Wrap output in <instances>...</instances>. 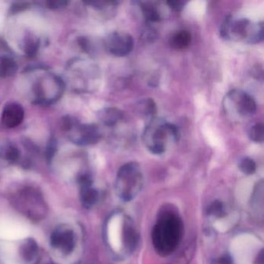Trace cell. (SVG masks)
Returning <instances> with one entry per match:
<instances>
[{
  "label": "cell",
  "mask_w": 264,
  "mask_h": 264,
  "mask_svg": "<svg viewBox=\"0 0 264 264\" xmlns=\"http://www.w3.org/2000/svg\"><path fill=\"white\" fill-rule=\"evenodd\" d=\"M183 232L184 226L180 216L172 210L163 211L159 214L151 233L156 253L162 257L173 253L180 243Z\"/></svg>",
  "instance_id": "obj_1"
},
{
  "label": "cell",
  "mask_w": 264,
  "mask_h": 264,
  "mask_svg": "<svg viewBox=\"0 0 264 264\" xmlns=\"http://www.w3.org/2000/svg\"><path fill=\"white\" fill-rule=\"evenodd\" d=\"M180 134L179 129L174 123L162 118L150 119L143 133V141L146 147L154 154L165 152L170 141L178 142Z\"/></svg>",
  "instance_id": "obj_2"
},
{
  "label": "cell",
  "mask_w": 264,
  "mask_h": 264,
  "mask_svg": "<svg viewBox=\"0 0 264 264\" xmlns=\"http://www.w3.org/2000/svg\"><path fill=\"white\" fill-rule=\"evenodd\" d=\"M220 36L228 41H242L244 43H261L264 40V23L253 22L246 18L225 17L220 26Z\"/></svg>",
  "instance_id": "obj_3"
},
{
  "label": "cell",
  "mask_w": 264,
  "mask_h": 264,
  "mask_svg": "<svg viewBox=\"0 0 264 264\" xmlns=\"http://www.w3.org/2000/svg\"><path fill=\"white\" fill-rule=\"evenodd\" d=\"M143 186V175L139 164L129 162L119 168L115 188L118 196L123 201H132L140 193Z\"/></svg>",
  "instance_id": "obj_4"
},
{
  "label": "cell",
  "mask_w": 264,
  "mask_h": 264,
  "mask_svg": "<svg viewBox=\"0 0 264 264\" xmlns=\"http://www.w3.org/2000/svg\"><path fill=\"white\" fill-rule=\"evenodd\" d=\"M223 110L233 121H242L257 112V103L251 95L240 89H233L225 95Z\"/></svg>",
  "instance_id": "obj_5"
},
{
  "label": "cell",
  "mask_w": 264,
  "mask_h": 264,
  "mask_svg": "<svg viewBox=\"0 0 264 264\" xmlns=\"http://www.w3.org/2000/svg\"><path fill=\"white\" fill-rule=\"evenodd\" d=\"M105 47L107 51L114 56H127L133 49V38L127 32H112L106 37Z\"/></svg>",
  "instance_id": "obj_6"
},
{
  "label": "cell",
  "mask_w": 264,
  "mask_h": 264,
  "mask_svg": "<svg viewBox=\"0 0 264 264\" xmlns=\"http://www.w3.org/2000/svg\"><path fill=\"white\" fill-rule=\"evenodd\" d=\"M77 136L75 142L79 145H91L98 143L100 140L101 132L99 127L95 124L75 125Z\"/></svg>",
  "instance_id": "obj_7"
},
{
  "label": "cell",
  "mask_w": 264,
  "mask_h": 264,
  "mask_svg": "<svg viewBox=\"0 0 264 264\" xmlns=\"http://www.w3.org/2000/svg\"><path fill=\"white\" fill-rule=\"evenodd\" d=\"M24 118V110L18 103H8L2 114V123L6 128H15Z\"/></svg>",
  "instance_id": "obj_8"
},
{
  "label": "cell",
  "mask_w": 264,
  "mask_h": 264,
  "mask_svg": "<svg viewBox=\"0 0 264 264\" xmlns=\"http://www.w3.org/2000/svg\"><path fill=\"white\" fill-rule=\"evenodd\" d=\"M138 239L133 222L128 217H125L122 221V243L127 253H131L136 249Z\"/></svg>",
  "instance_id": "obj_9"
},
{
  "label": "cell",
  "mask_w": 264,
  "mask_h": 264,
  "mask_svg": "<svg viewBox=\"0 0 264 264\" xmlns=\"http://www.w3.org/2000/svg\"><path fill=\"white\" fill-rule=\"evenodd\" d=\"M98 119L106 127H112L121 121L124 117L123 111L115 107H106L98 112Z\"/></svg>",
  "instance_id": "obj_10"
},
{
  "label": "cell",
  "mask_w": 264,
  "mask_h": 264,
  "mask_svg": "<svg viewBox=\"0 0 264 264\" xmlns=\"http://www.w3.org/2000/svg\"><path fill=\"white\" fill-rule=\"evenodd\" d=\"M140 9L146 22L148 24L160 22L162 20L161 13L155 2H140Z\"/></svg>",
  "instance_id": "obj_11"
},
{
  "label": "cell",
  "mask_w": 264,
  "mask_h": 264,
  "mask_svg": "<svg viewBox=\"0 0 264 264\" xmlns=\"http://www.w3.org/2000/svg\"><path fill=\"white\" fill-rule=\"evenodd\" d=\"M192 43V35L188 30H180L175 32L170 38V44L175 50H184Z\"/></svg>",
  "instance_id": "obj_12"
},
{
  "label": "cell",
  "mask_w": 264,
  "mask_h": 264,
  "mask_svg": "<svg viewBox=\"0 0 264 264\" xmlns=\"http://www.w3.org/2000/svg\"><path fill=\"white\" fill-rule=\"evenodd\" d=\"M136 111L140 115L148 120L155 117L157 111L156 103L152 99L147 98L140 100L136 105Z\"/></svg>",
  "instance_id": "obj_13"
},
{
  "label": "cell",
  "mask_w": 264,
  "mask_h": 264,
  "mask_svg": "<svg viewBox=\"0 0 264 264\" xmlns=\"http://www.w3.org/2000/svg\"><path fill=\"white\" fill-rule=\"evenodd\" d=\"M18 66L13 58L8 56H0V77L8 78L15 75Z\"/></svg>",
  "instance_id": "obj_14"
},
{
  "label": "cell",
  "mask_w": 264,
  "mask_h": 264,
  "mask_svg": "<svg viewBox=\"0 0 264 264\" xmlns=\"http://www.w3.org/2000/svg\"><path fill=\"white\" fill-rule=\"evenodd\" d=\"M263 207H264V181L257 182V185L255 187L254 192L252 196L251 208L253 210L257 211L259 208L263 213Z\"/></svg>",
  "instance_id": "obj_15"
},
{
  "label": "cell",
  "mask_w": 264,
  "mask_h": 264,
  "mask_svg": "<svg viewBox=\"0 0 264 264\" xmlns=\"http://www.w3.org/2000/svg\"><path fill=\"white\" fill-rule=\"evenodd\" d=\"M40 47V41L36 36L30 34L24 40L23 50L27 56L32 58L35 56Z\"/></svg>",
  "instance_id": "obj_16"
},
{
  "label": "cell",
  "mask_w": 264,
  "mask_h": 264,
  "mask_svg": "<svg viewBox=\"0 0 264 264\" xmlns=\"http://www.w3.org/2000/svg\"><path fill=\"white\" fill-rule=\"evenodd\" d=\"M82 196V201L86 207H91L95 205L99 197L96 190L91 188V187L83 188Z\"/></svg>",
  "instance_id": "obj_17"
},
{
  "label": "cell",
  "mask_w": 264,
  "mask_h": 264,
  "mask_svg": "<svg viewBox=\"0 0 264 264\" xmlns=\"http://www.w3.org/2000/svg\"><path fill=\"white\" fill-rule=\"evenodd\" d=\"M58 247L62 248L66 252H71L74 247V236L71 232H64L60 233V242Z\"/></svg>",
  "instance_id": "obj_18"
},
{
  "label": "cell",
  "mask_w": 264,
  "mask_h": 264,
  "mask_svg": "<svg viewBox=\"0 0 264 264\" xmlns=\"http://www.w3.org/2000/svg\"><path fill=\"white\" fill-rule=\"evenodd\" d=\"M249 137L255 143H263L264 140V123H257L249 130Z\"/></svg>",
  "instance_id": "obj_19"
},
{
  "label": "cell",
  "mask_w": 264,
  "mask_h": 264,
  "mask_svg": "<svg viewBox=\"0 0 264 264\" xmlns=\"http://www.w3.org/2000/svg\"><path fill=\"white\" fill-rule=\"evenodd\" d=\"M239 168L245 175H252L257 171V164L254 160L246 156L240 160Z\"/></svg>",
  "instance_id": "obj_20"
},
{
  "label": "cell",
  "mask_w": 264,
  "mask_h": 264,
  "mask_svg": "<svg viewBox=\"0 0 264 264\" xmlns=\"http://www.w3.org/2000/svg\"><path fill=\"white\" fill-rule=\"evenodd\" d=\"M208 216H213V217L220 218L224 214L223 203L220 201H214L207 209Z\"/></svg>",
  "instance_id": "obj_21"
},
{
  "label": "cell",
  "mask_w": 264,
  "mask_h": 264,
  "mask_svg": "<svg viewBox=\"0 0 264 264\" xmlns=\"http://www.w3.org/2000/svg\"><path fill=\"white\" fill-rule=\"evenodd\" d=\"M37 250H38V246L34 241H30L28 243H26L22 251L25 260L28 261L32 260L37 253Z\"/></svg>",
  "instance_id": "obj_22"
},
{
  "label": "cell",
  "mask_w": 264,
  "mask_h": 264,
  "mask_svg": "<svg viewBox=\"0 0 264 264\" xmlns=\"http://www.w3.org/2000/svg\"><path fill=\"white\" fill-rule=\"evenodd\" d=\"M4 156H5V158L9 160V161L15 162L19 159L20 151H18L17 147H13V146H10L5 151Z\"/></svg>",
  "instance_id": "obj_23"
},
{
  "label": "cell",
  "mask_w": 264,
  "mask_h": 264,
  "mask_svg": "<svg viewBox=\"0 0 264 264\" xmlns=\"http://www.w3.org/2000/svg\"><path fill=\"white\" fill-rule=\"evenodd\" d=\"M147 26L144 27L142 32V38L147 41H154L156 38V32L154 27L151 26V24L147 23Z\"/></svg>",
  "instance_id": "obj_24"
},
{
  "label": "cell",
  "mask_w": 264,
  "mask_h": 264,
  "mask_svg": "<svg viewBox=\"0 0 264 264\" xmlns=\"http://www.w3.org/2000/svg\"><path fill=\"white\" fill-rule=\"evenodd\" d=\"M56 150L57 141L55 139L52 138L49 141L48 144H47V150H46V156H47V160H50L52 159L53 156H54V154L56 152Z\"/></svg>",
  "instance_id": "obj_25"
},
{
  "label": "cell",
  "mask_w": 264,
  "mask_h": 264,
  "mask_svg": "<svg viewBox=\"0 0 264 264\" xmlns=\"http://www.w3.org/2000/svg\"><path fill=\"white\" fill-rule=\"evenodd\" d=\"M75 125H76V122L75 121V119H73L70 116H66L62 119V129L66 131H71Z\"/></svg>",
  "instance_id": "obj_26"
},
{
  "label": "cell",
  "mask_w": 264,
  "mask_h": 264,
  "mask_svg": "<svg viewBox=\"0 0 264 264\" xmlns=\"http://www.w3.org/2000/svg\"><path fill=\"white\" fill-rule=\"evenodd\" d=\"M166 3L168 7L176 12L181 11L186 5V2L183 1H168Z\"/></svg>",
  "instance_id": "obj_27"
},
{
  "label": "cell",
  "mask_w": 264,
  "mask_h": 264,
  "mask_svg": "<svg viewBox=\"0 0 264 264\" xmlns=\"http://www.w3.org/2000/svg\"><path fill=\"white\" fill-rule=\"evenodd\" d=\"M29 6H30V3L28 2H17V3L13 4L11 8V11L13 13H19V12L26 10Z\"/></svg>",
  "instance_id": "obj_28"
},
{
  "label": "cell",
  "mask_w": 264,
  "mask_h": 264,
  "mask_svg": "<svg viewBox=\"0 0 264 264\" xmlns=\"http://www.w3.org/2000/svg\"><path fill=\"white\" fill-rule=\"evenodd\" d=\"M68 2L66 1H57V0H54V1H48L47 2V6L51 9H58V8L64 7L66 6Z\"/></svg>",
  "instance_id": "obj_29"
},
{
  "label": "cell",
  "mask_w": 264,
  "mask_h": 264,
  "mask_svg": "<svg viewBox=\"0 0 264 264\" xmlns=\"http://www.w3.org/2000/svg\"><path fill=\"white\" fill-rule=\"evenodd\" d=\"M216 264H233V260L229 255H222L215 262Z\"/></svg>",
  "instance_id": "obj_30"
},
{
  "label": "cell",
  "mask_w": 264,
  "mask_h": 264,
  "mask_svg": "<svg viewBox=\"0 0 264 264\" xmlns=\"http://www.w3.org/2000/svg\"><path fill=\"white\" fill-rule=\"evenodd\" d=\"M254 264H264V250H261L255 260Z\"/></svg>",
  "instance_id": "obj_31"
}]
</instances>
